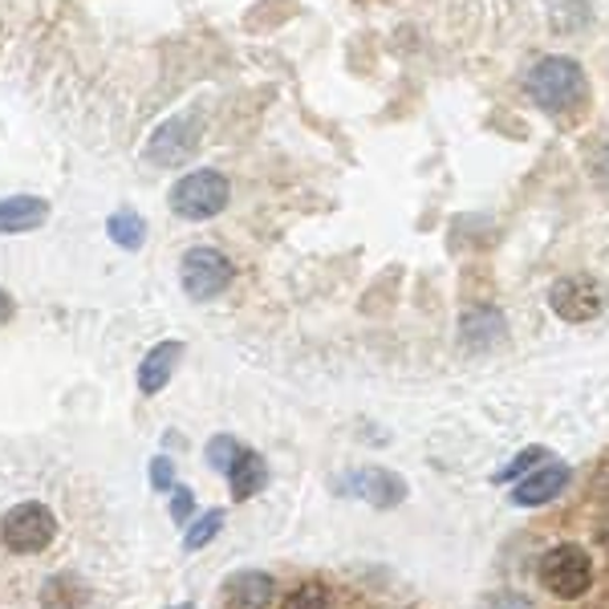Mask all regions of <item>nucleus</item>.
Instances as JSON below:
<instances>
[{
	"mask_svg": "<svg viewBox=\"0 0 609 609\" xmlns=\"http://www.w3.org/2000/svg\"><path fill=\"white\" fill-rule=\"evenodd\" d=\"M232 280H236V265L212 244H196L179 261V285L191 301H215Z\"/></svg>",
	"mask_w": 609,
	"mask_h": 609,
	"instance_id": "obj_5",
	"label": "nucleus"
},
{
	"mask_svg": "<svg viewBox=\"0 0 609 609\" xmlns=\"http://www.w3.org/2000/svg\"><path fill=\"white\" fill-rule=\"evenodd\" d=\"M151 488L163 491V496H171V491L179 488V479H175V464L167 459V455H155V459H151Z\"/></svg>",
	"mask_w": 609,
	"mask_h": 609,
	"instance_id": "obj_21",
	"label": "nucleus"
},
{
	"mask_svg": "<svg viewBox=\"0 0 609 609\" xmlns=\"http://www.w3.org/2000/svg\"><path fill=\"white\" fill-rule=\"evenodd\" d=\"M503 337H508V325H503L500 309H491V304H472V309H464V318H459V342H464V350L488 354Z\"/></svg>",
	"mask_w": 609,
	"mask_h": 609,
	"instance_id": "obj_9",
	"label": "nucleus"
},
{
	"mask_svg": "<svg viewBox=\"0 0 609 609\" xmlns=\"http://www.w3.org/2000/svg\"><path fill=\"white\" fill-rule=\"evenodd\" d=\"M220 529H224V508H212V512L196 517L184 532V553H199V549H208V544L220 536Z\"/></svg>",
	"mask_w": 609,
	"mask_h": 609,
	"instance_id": "obj_16",
	"label": "nucleus"
},
{
	"mask_svg": "<svg viewBox=\"0 0 609 609\" xmlns=\"http://www.w3.org/2000/svg\"><path fill=\"white\" fill-rule=\"evenodd\" d=\"M488 609H536V606H532V597L517 594V589H500V594H491Z\"/></svg>",
	"mask_w": 609,
	"mask_h": 609,
	"instance_id": "obj_23",
	"label": "nucleus"
},
{
	"mask_svg": "<svg viewBox=\"0 0 609 609\" xmlns=\"http://www.w3.org/2000/svg\"><path fill=\"white\" fill-rule=\"evenodd\" d=\"M13 309H16V304H13V297H9V292L0 289V325H4V321L13 318Z\"/></svg>",
	"mask_w": 609,
	"mask_h": 609,
	"instance_id": "obj_25",
	"label": "nucleus"
},
{
	"mask_svg": "<svg viewBox=\"0 0 609 609\" xmlns=\"http://www.w3.org/2000/svg\"><path fill=\"white\" fill-rule=\"evenodd\" d=\"M49 220V203L37 196H9L0 199V236H16V232H33Z\"/></svg>",
	"mask_w": 609,
	"mask_h": 609,
	"instance_id": "obj_13",
	"label": "nucleus"
},
{
	"mask_svg": "<svg viewBox=\"0 0 609 609\" xmlns=\"http://www.w3.org/2000/svg\"><path fill=\"white\" fill-rule=\"evenodd\" d=\"M597 544H601V549L609 553V512L601 517V524H597Z\"/></svg>",
	"mask_w": 609,
	"mask_h": 609,
	"instance_id": "obj_26",
	"label": "nucleus"
},
{
	"mask_svg": "<svg viewBox=\"0 0 609 609\" xmlns=\"http://www.w3.org/2000/svg\"><path fill=\"white\" fill-rule=\"evenodd\" d=\"M179 358H184V342H159L155 345V350L139 362V374H134V378H139V390H143L146 398L159 395L163 386L171 383Z\"/></svg>",
	"mask_w": 609,
	"mask_h": 609,
	"instance_id": "obj_11",
	"label": "nucleus"
},
{
	"mask_svg": "<svg viewBox=\"0 0 609 609\" xmlns=\"http://www.w3.org/2000/svg\"><path fill=\"white\" fill-rule=\"evenodd\" d=\"M171 609H196V606H191V601H184V606H171Z\"/></svg>",
	"mask_w": 609,
	"mask_h": 609,
	"instance_id": "obj_27",
	"label": "nucleus"
},
{
	"mask_svg": "<svg viewBox=\"0 0 609 609\" xmlns=\"http://www.w3.org/2000/svg\"><path fill=\"white\" fill-rule=\"evenodd\" d=\"M228 199H232V184H228L224 171H212V167H199V171L184 175L179 184L171 187V212L179 220H212L228 208Z\"/></svg>",
	"mask_w": 609,
	"mask_h": 609,
	"instance_id": "obj_4",
	"label": "nucleus"
},
{
	"mask_svg": "<svg viewBox=\"0 0 609 609\" xmlns=\"http://www.w3.org/2000/svg\"><path fill=\"white\" fill-rule=\"evenodd\" d=\"M573 484V472L565 464H541L536 472H529V476L520 479L517 488H512V503L517 508H541V503H549V500H556L561 491L569 488Z\"/></svg>",
	"mask_w": 609,
	"mask_h": 609,
	"instance_id": "obj_8",
	"label": "nucleus"
},
{
	"mask_svg": "<svg viewBox=\"0 0 609 609\" xmlns=\"http://www.w3.org/2000/svg\"><path fill=\"white\" fill-rule=\"evenodd\" d=\"M199 139H203V119L199 114H175L159 126V131L151 134V143H146V159L155 163V167H179L196 155Z\"/></svg>",
	"mask_w": 609,
	"mask_h": 609,
	"instance_id": "obj_7",
	"label": "nucleus"
},
{
	"mask_svg": "<svg viewBox=\"0 0 609 609\" xmlns=\"http://www.w3.org/2000/svg\"><path fill=\"white\" fill-rule=\"evenodd\" d=\"M41 606L45 609H81L86 606V589L74 577H54L41 589Z\"/></svg>",
	"mask_w": 609,
	"mask_h": 609,
	"instance_id": "obj_17",
	"label": "nucleus"
},
{
	"mask_svg": "<svg viewBox=\"0 0 609 609\" xmlns=\"http://www.w3.org/2000/svg\"><path fill=\"white\" fill-rule=\"evenodd\" d=\"M280 609H337V601H333V589L325 582H301L285 597Z\"/></svg>",
	"mask_w": 609,
	"mask_h": 609,
	"instance_id": "obj_19",
	"label": "nucleus"
},
{
	"mask_svg": "<svg viewBox=\"0 0 609 609\" xmlns=\"http://www.w3.org/2000/svg\"><path fill=\"white\" fill-rule=\"evenodd\" d=\"M224 601L228 609H273V601H277V582L265 569H244L236 577H228Z\"/></svg>",
	"mask_w": 609,
	"mask_h": 609,
	"instance_id": "obj_10",
	"label": "nucleus"
},
{
	"mask_svg": "<svg viewBox=\"0 0 609 609\" xmlns=\"http://www.w3.org/2000/svg\"><path fill=\"white\" fill-rule=\"evenodd\" d=\"M167 508H171L175 524H191V520H196V496H191V488L179 484V488L167 496Z\"/></svg>",
	"mask_w": 609,
	"mask_h": 609,
	"instance_id": "obj_22",
	"label": "nucleus"
},
{
	"mask_svg": "<svg viewBox=\"0 0 609 609\" xmlns=\"http://www.w3.org/2000/svg\"><path fill=\"white\" fill-rule=\"evenodd\" d=\"M549 309L569 325H589L609 309V289L589 273H573V277L553 280L549 289Z\"/></svg>",
	"mask_w": 609,
	"mask_h": 609,
	"instance_id": "obj_6",
	"label": "nucleus"
},
{
	"mask_svg": "<svg viewBox=\"0 0 609 609\" xmlns=\"http://www.w3.org/2000/svg\"><path fill=\"white\" fill-rule=\"evenodd\" d=\"M228 488H232V500L244 503L252 500V496H261V491L268 488V464L261 451L244 447L232 459V467H228Z\"/></svg>",
	"mask_w": 609,
	"mask_h": 609,
	"instance_id": "obj_12",
	"label": "nucleus"
},
{
	"mask_svg": "<svg viewBox=\"0 0 609 609\" xmlns=\"http://www.w3.org/2000/svg\"><path fill=\"white\" fill-rule=\"evenodd\" d=\"M107 236L119 244V248H126V252H134V248H143V240H146V220L143 215H134V212H114L107 220Z\"/></svg>",
	"mask_w": 609,
	"mask_h": 609,
	"instance_id": "obj_15",
	"label": "nucleus"
},
{
	"mask_svg": "<svg viewBox=\"0 0 609 609\" xmlns=\"http://www.w3.org/2000/svg\"><path fill=\"white\" fill-rule=\"evenodd\" d=\"M589 81L573 57H541L529 74V98L549 114H573L585 102Z\"/></svg>",
	"mask_w": 609,
	"mask_h": 609,
	"instance_id": "obj_1",
	"label": "nucleus"
},
{
	"mask_svg": "<svg viewBox=\"0 0 609 609\" xmlns=\"http://www.w3.org/2000/svg\"><path fill=\"white\" fill-rule=\"evenodd\" d=\"M549 455H553V451L541 447V443H536V447H524V451H517V459H512V464L500 467L491 479H496V484H520L529 472H536L541 464H549Z\"/></svg>",
	"mask_w": 609,
	"mask_h": 609,
	"instance_id": "obj_18",
	"label": "nucleus"
},
{
	"mask_svg": "<svg viewBox=\"0 0 609 609\" xmlns=\"http://www.w3.org/2000/svg\"><path fill=\"white\" fill-rule=\"evenodd\" d=\"M57 536V517L37 500H21L13 503L4 517H0V544L4 553L13 556H33L45 553Z\"/></svg>",
	"mask_w": 609,
	"mask_h": 609,
	"instance_id": "obj_3",
	"label": "nucleus"
},
{
	"mask_svg": "<svg viewBox=\"0 0 609 609\" xmlns=\"http://www.w3.org/2000/svg\"><path fill=\"white\" fill-rule=\"evenodd\" d=\"M594 175H597V184L609 187V143L597 151V159H594Z\"/></svg>",
	"mask_w": 609,
	"mask_h": 609,
	"instance_id": "obj_24",
	"label": "nucleus"
},
{
	"mask_svg": "<svg viewBox=\"0 0 609 609\" xmlns=\"http://www.w3.org/2000/svg\"><path fill=\"white\" fill-rule=\"evenodd\" d=\"M362 484V496L374 503V508H398V503L407 500V479L395 476V472H386V467H366L354 476Z\"/></svg>",
	"mask_w": 609,
	"mask_h": 609,
	"instance_id": "obj_14",
	"label": "nucleus"
},
{
	"mask_svg": "<svg viewBox=\"0 0 609 609\" xmlns=\"http://www.w3.org/2000/svg\"><path fill=\"white\" fill-rule=\"evenodd\" d=\"M594 556L585 544H553V549H544L541 561H536V582L549 589L553 597L561 601H577L594 589Z\"/></svg>",
	"mask_w": 609,
	"mask_h": 609,
	"instance_id": "obj_2",
	"label": "nucleus"
},
{
	"mask_svg": "<svg viewBox=\"0 0 609 609\" xmlns=\"http://www.w3.org/2000/svg\"><path fill=\"white\" fill-rule=\"evenodd\" d=\"M240 439H232V435H215L212 443H208V464L215 467V472H224L228 476V467H232V459L240 455Z\"/></svg>",
	"mask_w": 609,
	"mask_h": 609,
	"instance_id": "obj_20",
	"label": "nucleus"
}]
</instances>
